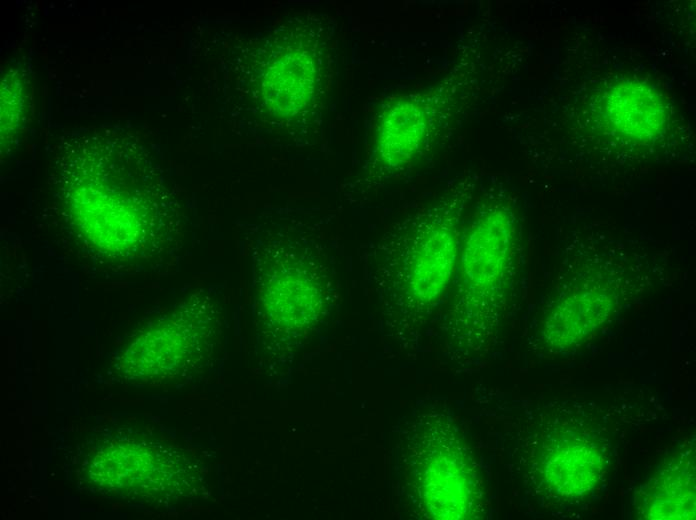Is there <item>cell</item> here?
Returning a JSON list of instances; mask_svg holds the SVG:
<instances>
[{"label": "cell", "mask_w": 696, "mask_h": 520, "mask_svg": "<svg viewBox=\"0 0 696 520\" xmlns=\"http://www.w3.org/2000/svg\"><path fill=\"white\" fill-rule=\"evenodd\" d=\"M136 422L99 427L78 450L80 485L93 494L162 507L196 492L192 460Z\"/></svg>", "instance_id": "6da1fadb"}, {"label": "cell", "mask_w": 696, "mask_h": 520, "mask_svg": "<svg viewBox=\"0 0 696 520\" xmlns=\"http://www.w3.org/2000/svg\"><path fill=\"white\" fill-rule=\"evenodd\" d=\"M459 205L452 196L440 201L387 244L378 276L400 316L424 315L452 285L464 229Z\"/></svg>", "instance_id": "7a4b0ae2"}, {"label": "cell", "mask_w": 696, "mask_h": 520, "mask_svg": "<svg viewBox=\"0 0 696 520\" xmlns=\"http://www.w3.org/2000/svg\"><path fill=\"white\" fill-rule=\"evenodd\" d=\"M219 324L212 310L180 307L140 331L115 363L120 380L160 384L184 378L203 367L214 352Z\"/></svg>", "instance_id": "3957f363"}, {"label": "cell", "mask_w": 696, "mask_h": 520, "mask_svg": "<svg viewBox=\"0 0 696 520\" xmlns=\"http://www.w3.org/2000/svg\"><path fill=\"white\" fill-rule=\"evenodd\" d=\"M516 232L511 213L491 206L463 229L459 259L452 285L457 324L473 323L475 317L500 301L511 282Z\"/></svg>", "instance_id": "277c9868"}, {"label": "cell", "mask_w": 696, "mask_h": 520, "mask_svg": "<svg viewBox=\"0 0 696 520\" xmlns=\"http://www.w3.org/2000/svg\"><path fill=\"white\" fill-rule=\"evenodd\" d=\"M253 276L263 308L285 332H305L325 306L327 274L309 244L273 241L257 244Z\"/></svg>", "instance_id": "5b68a950"}, {"label": "cell", "mask_w": 696, "mask_h": 520, "mask_svg": "<svg viewBox=\"0 0 696 520\" xmlns=\"http://www.w3.org/2000/svg\"><path fill=\"white\" fill-rule=\"evenodd\" d=\"M420 467V490L434 518L458 519L466 515L469 482L466 465L448 444L429 451Z\"/></svg>", "instance_id": "8992f818"}, {"label": "cell", "mask_w": 696, "mask_h": 520, "mask_svg": "<svg viewBox=\"0 0 696 520\" xmlns=\"http://www.w3.org/2000/svg\"><path fill=\"white\" fill-rule=\"evenodd\" d=\"M602 283L584 284L571 296L562 300L561 305L547 320L544 333L556 334L551 341H561L570 345L589 334L602 320L611 305V297Z\"/></svg>", "instance_id": "52a82bcc"}, {"label": "cell", "mask_w": 696, "mask_h": 520, "mask_svg": "<svg viewBox=\"0 0 696 520\" xmlns=\"http://www.w3.org/2000/svg\"><path fill=\"white\" fill-rule=\"evenodd\" d=\"M608 115L622 133L646 138L659 132L663 111L659 99L641 85L622 84L611 93Z\"/></svg>", "instance_id": "ba28073f"}]
</instances>
